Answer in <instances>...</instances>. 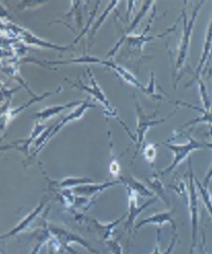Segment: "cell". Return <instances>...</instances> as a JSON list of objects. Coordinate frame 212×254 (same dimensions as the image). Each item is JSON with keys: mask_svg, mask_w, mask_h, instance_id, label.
I'll list each match as a JSON object with an SVG mask.
<instances>
[{"mask_svg": "<svg viewBox=\"0 0 212 254\" xmlns=\"http://www.w3.org/2000/svg\"><path fill=\"white\" fill-rule=\"evenodd\" d=\"M53 237H55L58 241L61 243L62 247L66 248L67 251L71 252L73 254H78L75 252L71 247L68 246L70 243H77L80 244L82 247L86 248L88 251H90L92 254H100L97 250H95L87 241L84 240L82 237L68 231L67 229L63 228H58L55 227V225H48V230H47Z\"/></svg>", "mask_w": 212, "mask_h": 254, "instance_id": "52a82bcc", "label": "cell"}, {"mask_svg": "<svg viewBox=\"0 0 212 254\" xmlns=\"http://www.w3.org/2000/svg\"><path fill=\"white\" fill-rule=\"evenodd\" d=\"M204 241H205V237H204V235H203L202 243H201L200 246H199V254H207V252H206V247H205V245H204Z\"/></svg>", "mask_w": 212, "mask_h": 254, "instance_id": "4dcf8cb0", "label": "cell"}, {"mask_svg": "<svg viewBox=\"0 0 212 254\" xmlns=\"http://www.w3.org/2000/svg\"><path fill=\"white\" fill-rule=\"evenodd\" d=\"M45 206H46V200H42L38 204V206L32 211V212H30L25 218H23L21 220V222L17 225V227H15L12 230H10L8 233L0 236V239H7V238H10V237H13V236H17L18 234L24 232L35 220V218L39 215V213H41V211L44 210Z\"/></svg>", "mask_w": 212, "mask_h": 254, "instance_id": "30bf717a", "label": "cell"}, {"mask_svg": "<svg viewBox=\"0 0 212 254\" xmlns=\"http://www.w3.org/2000/svg\"><path fill=\"white\" fill-rule=\"evenodd\" d=\"M88 73H89V76H90L91 86H89V84H84L81 80H79V83H78V84H73V87H74V88H78V89H80V90H82V91H84V92H87V93L90 94L92 97H94L95 99H97V100H98L99 102H100V103L103 105V107L105 108V112L107 114V116H111V117L116 118V119L123 125V127L125 128L126 132L128 133V135L132 138V140L134 141V142H136V138L131 134L130 130L128 129V127H127V126L124 124V122L118 117L116 110L111 107V105H110V103H109V101H108V99L106 98V96H105V94L103 93L102 89L100 88V86H99V84H98L97 80H96L95 77L93 76V74H92L90 69H88Z\"/></svg>", "mask_w": 212, "mask_h": 254, "instance_id": "277c9868", "label": "cell"}, {"mask_svg": "<svg viewBox=\"0 0 212 254\" xmlns=\"http://www.w3.org/2000/svg\"><path fill=\"white\" fill-rule=\"evenodd\" d=\"M102 65H105V66H108L109 68H111L114 71L120 76L122 77L125 81H127L128 83L132 84V86H134L135 88L139 89L142 91L143 93L146 94V87L143 86L142 83H141L130 71H128V70L125 69L124 67H121L117 64H115L114 62H110V61H105V60H102Z\"/></svg>", "mask_w": 212, "mask_h": 254, "instance_id": "7c38bea8", "label": "cell"}, {"mask_svg": "<svg viewBox=\"0 0 212 254\" xmlns=\"http://www.w3.org/2000/svg\"><path fill=\"white\" fill-rule=\"evenodd\" d=\"M126 190L129 195V210H128V213H127V217L128 218H127V221H126V231L131 232L134 222L136 218L139 216V214L142 212L145 208H147L148 206H150L151 204H153L155 201H157V197H152V199L148 200L146 203L139 206L137 203V194L129 189H126Z\"/></svg>", "mask_w": 212, "mask_h": 254, "instance_id": "ba28073f", "label": "cell"}, {"mask_svg": "<svg viewBox=\"0 0 212 254\" xmlns=\"http://www.w3.org/2000/svg\"><path fill=\"white\" fill-rule=\"evenodd\" d=\"M121 182L122 183L124 182L126 189L131 190L133 192L141 195L142 197H146V196L154 197V193L152 192V190H150L147 187L143 185V183H141L133 176L127 177V178H121Z\"/></svg>", "mask_w": 212, "mask_h": 254, "instance_id": "5bb4252c", "label": "cell"}, {"mask_svg": "<svg viewBox=\"0 0 212 254\" xmlns=\"http://www.w3.org/2000/svg\"><path fill=\"white\" fill-rule=\"evenodd\" d=\"M105 242H106L107 248L109 249V251H110L112 254H123L122 246H121V244L117 241V240L109 239V240H107V241H105Z\"/></svg>", "mask_w": 212, "mask_h": 254, "instance_id": "4316f807", "label": "cell"}, {"mask_svg": "<svg viewBox=\"0 0 212 254\" xmlns=\"http://www.w3.org/2000/svg\"><path fill=\"white\" fill-rule=\"evenodd\" d=\"M55 93H57V92H49V93L42 94L41 96H37V97L32 98L31 100H30V101H28L26 104L21 105V106H19V107L15 108V109L10 110V111L8 112V119H9V120H11L12 118H15L16 116H18V115L20 114V112H22L23 110H25L26 108L29 107L31 104H33V103H35V102H38V101H41L42 99H45L46 97H48V96H50V95H53V94H55Z\"/></svg>", "mask_w": 212, "mask_h": 254, "instance_id": "ac0fdd59", "label": "cell"}, {"mask_svg": "<svg viewBox=\"0 0 212 254\" xmlns=\"http://www.w3.org/2000/svg\"><path fill=\"white\" fill-rule=\"evenodd\" d=\"M160 232H161V229L158 230V242H157V245H155L151 254H163L160 251Z\"/></svg>", "mask_w": 212, "mask_h": 254, "instance_id": "f546056e", "label": "cell"}, {"mask_svg": "<svg viewBox=\"0 0 212 254\" xmlns=\"http://www.w3.org/2000/svg\"><path fill=\"white\" fill-rule=\"evenodd\" d=\"M211 179H212V167L209 169V171H208L207 175H206V176H205V178H204L203 187H205V188H208V186H209V182L211 181Z\"/></svg>", "mask_w": 212, "mask_h": 254, "instance_id": "f1b7e54d", "label": "cell"}, {"mask_svg": "<svg viewBox=\"0 0 212 254\" xmlns=\"http://www.w3.org/2000/svg\"><path fill=\"white\" fill-rule=\"evenodd\" d=\"M126 217H127V214L124 215V216H122V217H120L119 219H117V220H115V221L109 222V223H102V222L98 221V220H96V219H94L93 222H94V224H95L96 230L98 231L99 234H100V236L102 237V239L105 240V241H107V240L111 239L112 234H114L115 229L121 223V221L124 220Z\"/></svg>", "mask_w": 212, "mask_h": 254, "instance_id": "9a60e30c", "label": "cell"}, {"mask_svg": "<svg viewBox=\"0 0 212 254\" xmlns=\"http://www.w3.org/2000/svg\"><path fill=\"white\" fill-rule=\"evenodd\" d=\"M178 104H183V105H187V106H190L191 108L197 110V111H200L202 116L199 117V118H196L190 122H188L187 124L183 125L182 127H189V126H192V125H196V124H200V123H206V124H209L210 126H212V110L210 111H206L204 109H200L198 108L194 105H191V104H188V103H185V102H177Z\"/></svg>", "mask_w": 212, "mask_h": 254, "instance_id": "e0dca14e", "label": "cell"}, {"mask_svg": "<svg viewBox=\"0 0 212 254\" xmlns=\"http://www.w3.org/2000/svg\"><path fill=\"white\" fill-rule=\"evenodd\" d=\"M143 154H144L145 160H146L148 163L152 164L153 161H154V159H155V156H157V150H155L154 145H152V144L146 145V146L144 147V149H143Z\"/></svg>", "mask_w": 212, "mask_h": 254, "instance_id": "484cf974", "label": "cell"}, {"mask_svg": "<svg viewBox=\"0 0 212 254\" xmlns=\"http://www.w3.org/2000/svg\"><path fill=\"white\" fill-rule=\"evenodd\" d=\"M135 107H136V114H137V127H136V144H137V148H136L135 154H137L138 150L141 147H142L145 135L148 132V130L151 128V127H153L155 125L162 124V123H165L169 118L172 117L177 110L172 112V114H170L165 119L155 120V114H157V112H154V114H152V115H146L145 112L143 111L142 107L140 106V104L136 100V99H135Z\"/></svg>", "mask_w": 212, "mask_h": 254, "instance_id": "5b68a950", "label": "cell"}, {"mask_svg": "<svg viewBox=\"0 0 212 254\" xmlns=\"http://www.w3.org/2000/svg\"><path fill=\"white\" fill-rule=\"evenodd\" d=\"M119 183H121L120 180L108 181V182H103V183H92V185H83V186L72 189V192H74L76 194L83 195V196H87V197L97 196L104 190H107L116 185H119Z\"/></svg>", "mask_w": 212, "mask_h": 254, "instance_id": "8fae6325", "label": "cell"}, {"mask_svg": "<svg viewBox=\"0 0 212 254\" xmlns=\"http://www.w3.org/2000/svg\"><path fill=\"white\" fill-rule=\"evenodd\" d=\"M94 107H96V105L90 103L89 99H86V100H84L79 106H77L72 112H70V114L66 118L62 119L58 124H56L55 126H53V129H52V131L50 132L49 135H47V136L42 135L40 138L37 139V142L35 144V151L33 152V157H35L36 154L42 148H44V146L47 144L48 141L51 140L52 137H54L56 134H57L65 125H67L70 122H73V121H76V120L82 118V116L84 115V112H86L89 108H94Z\"/></svg>", "mask_w": 212, "mask_h": 254, "instance_id": "8992f818", "label": "cell"}, {"mask_svg": "<svg viewBox=\"0 0 212 254\" xmlns=\"http://www.w3.org/2000/svg\"><path fill=\"white\" fill-rule=\"evenodd\" d=\"M46 128H47V126H46L45 124H40V123L36 124L35 127H34L33 131H32V133H31V135H30V137L27 138L26 140H22L23 145L21 146V147H22L21 149L27 153L28 148H29V146L32 144V141H33L35 138H37V137L42 133V131H44Z\"/></svg>", "mask_w": 212, "mask_h": 254, "instance_id": "d6986e66", "label": "cell"}, {"mask_svg": "<svg viewBox=\"0 0 212 254\" xmlns=\"http://www.w3.org/2000/svg\"><path fill=\"white\" fill-rule=\"evenodd\" d=\"M211 77H212V75H211Z\"/></svg>", "mask_w": 212, "mask_h": 254, "instance_id": "1f68e13d", "label": "cell"}, {"mask_svg": "<svg viewBox=\"0 0 212 254\" xmlns=\"http://www.w3.org/2000/svg\"><path fill=\"white\" fill-rule=\"evenodd\" d=\"M153 2H150V1H148V2H144L143 4V7H142V9H141V11H140V13H138L137 15V17L134 19V21L132 22V24H131V27L129 28V30L127 31V33H130L131 31H133L135 28H136V26L139 24V22L141 21V19H142L143 17H144V15L146 13V11L148 10V7H149V5L150 4H152Z\"/></svg>", "mask_w": 212, "mask_h": 254, "instance_id": "cb8c5ba5", "label": "cell"}, {"mask_svg": "<svg viewBox=\"0 0 212 254\" xmlns=\"http://www.w3.org/2000/svg\"><path fill=\"white\" fill-rule=\"evenodd\" d=\"M165 223H170L173 228V233H176L177 227L171 211H163V212H159L157 214H153L147 218L138 221V223L135 225L134 230H135V233H137L139 229L144 227L146 224H157L161 227V225Z\"/></svg>", "mask_w": 212, "mask_h": 254, "instance_id": "9c48e42d", "label": "cell"}, {"mask_svg": "<svg viewBox=\"0 0 212 254\" xmlns=\"http://www.w3.org/2000/svg\"><path fill=\"white\" fill-rule=\"evenodd\" d=\"M118 1H114V2H110V4H109V6L107 7V9H105L104 10V12L102 13V15H101V18L100 19H99L98 21H97V23H96V25H95V27L93 28V30H92V34H91V37H93L94 35H95V33H96V31L98 30V28L99 27H100L101 25H102V23H103V21H104V19L107 17V15H108V13L112 10V9H114V7L116 6V5H118Z\"/></svg>", "mask_w": 212, "mask_h": 254, "instance_id": "d4e9b609", "label": "cell"}, {"mask_svg": "<svg viewBox=\"0 0 212 254\" xmlns=\"http://www.w3.org/2000/svg\"><path fill=\"white\" fill-rule=\"evenodd\" d=\"M51 64H70V63H82V64H87V63H99L101 64L102 60L93 57V56H83V57H79L78 59H71V60H67V61H60V62H50Z\"/></svg>", "mask_w": 212, "mask_h": 254, "instance_id": "603a6c76", "label": "cell"}, {"mask_svg": "<svg viewBox=\"0 0 212 254\" xmlns=\"http://www.w3.org/2000/svg\"><path fill=\"white\" fill-rule=\"evenodd\" d=\"M0 252H1V251H0Z\"/></svg>", "mask_w": 212, "mask_h": 254, "instance_id": "d6a6232c", "label": "cell"}, {"mask_svg": "<svg viewBox=\"0 0 212 254\" xmlns=\"http://www.w3.org/2000/svg\"><path fill=\"white\" fill-rule=\"evenodd\" d=\"M92 183H96V182L91 178L67 177L62 179L59 182H55V185L60 189H74L83 185H92Z\"/></svg>", "mask_w": 212, "mask_h": 254, "instance_id": "2e32d148", "label": "cell"}, {"mask_svg": "<svg viewBox=\"0 0 212 254\" xmlns=\"http://www.w3.org/2000/svg\"><path fill=\"white\" fill-rule=\"evenodd\" d=\"M49 237H50V233L47 231L44 235H42L41 240L36 244V246L34 247V249L31 251V254H38L39 251H40V249H41V247L44 246V245L49 241V240H50Z\"/></svg>", "mask_w": 212, "mask_h": 254, "instance_id": "83f0119b", "label": "cell"}, {"mask_svg": "<svg viewBox=\"0 0 212 254\" xmlns=\"http://www.w3.org/2000/svg\"><path fill=\"white\" fill-rule=\"evenodd\" d=\"M189 171H190V185H189V209L191 214L192 223V245L190 254H194V250L197 246V235L199 229V197H198V189L196 187V179L194 175L191 160L189 161Z\"/></svg>", "mask_w": 212, "mask_h": 254, "instance_id": "3957f363", "label": "cell"}, {"mask_svg": "<svg viewBox=\"0 0 212 254\" xmlns=\"http://www.w3.org/2000/svg\"><path fill=\"white\" fill-rule=\"evenodd\" d=\"M83 101H80V100H76V101H73V102H69L65 105H57V106H51V107H47L45 109H42L40 111H37L36 114L34 115V119H37L39 121H45V120H48V119H51L55 116H57L59 114H61V112L63 110H66L67 108H70V107H73V106H79Z\"/></svg>", "mask_w": 212, "mask_h": 254, "instance_id": "4fadbf2b", "label": "cell"}, {"mask_svg": "<svg viewBox=\"0 0 212 254\" xmlns=\"http://www.w3.org/2000/svg\"><path fill=\"white\" fill-rule=\"evenodd\" d=\"M147 181L149 182V185L151 187V190H152V192L157 194L158 196L162 197V199L164 200V202H166L167 206L170 205V203H169V200L167 199V196L165 194V191H164V187L161 183V181L157 178V177H153L152 179H147Z\"/></svg>", "mask_w": 212, "mask_h": 254, "instance_id": "44dd1931", "label": "cell"}, {"mask_svg": "<svg viewBox=\"0 0 212 254\" xmlns=\"http://www.w3.org/2000/svg\"><path fill=\"white\" fill-rule=\"evenodd\" d=\"M204 4V1H201L198 3L196 8L193 11L192 18L190 21L188 20V16L186 13V10H182V20H183V32H182V37L180 41V46L178 50V56H177V60H176V74H179V71H181L182 67L185 66L186 61L188 59V54H189V49H190V44H191V37L193 34V29L195 26L196 19L198 18V15L201 10V6Z\"/></svg>", "mask_w": 212, "mask_h": 254, "instance_id": "6da1fadb", "label": "cell"}, {"mask_svg": "<svg viewBox=\"0 0 212 254\" xmlns=\"http://www.w3.org/2000/svg\"><path fill=\"white\" fill-rule=\"evenodd\" d=\"M195 181H196V187H197L198 190L200 191L202 200H203V202H204V204H205V206L208 210L210 216L212 217V196H211V193L209 192L207 188L203 187V185L200 181H198V180H195Z\"/></svg>", "mask_w": 212, "mask_h": 254, "instance_id": "ffe728a7", "label": "cell"}, {"mask_svg": "<svg viewBox=\"0 0 212 254\" xmlns=\"http://www.w3.org/2000/svg\"><path fill=\"white\" fill-rule=\"evenodd\" d=\"M198 87H199V92H200V96H201V100H202L204 110L210 111L211 107H212V102H211V99L209 98L208 93L206 91L205 84L203 83L201 78L198 79Z\"/></svg>", "mask_w": 212, "mask_h": 254, "instance_id": "7402d4cb", "label": "cell"}, {"mask_svg": "<svg viewBox=\"0 0 212 254\" xmlns=\"http://www.w3.org/2000/svg\"><path fill=\"white\" fill-rule=\"evenodd\" d=\"M188 137H189V141L185 144H171V143L163 142L165 146H167L169 149L173 151L174 159L170 166L167 167L166 169H164V170L160 172V175H166L168 173L172 172L180 163H182L190 156L191 152L198 149L212 148V144L210 143H203V142H200V141H197L195 138L191 136H188Z\"/></svg>", "mask_w": 212, "mask_h": 254, "instance_id": "7a4b0ae2", "label": "cell"}]
</instances>
